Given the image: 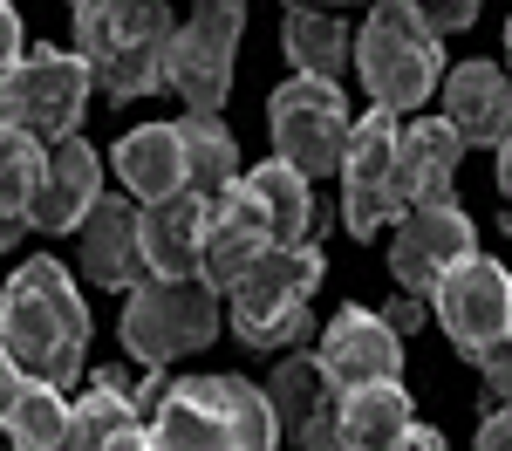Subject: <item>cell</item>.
I'll return each instance as SVG.
<instances>
[{"instance_id": "obj_1", "label": "cell", "mask_w": 512, "mask_h": 451, "mask_svg": "<svg viewBox=\"0 0 512 451\" xmlns=\"http://www.w3.org/2000/svg\"><path fill=\"white\" fill-rule=\"evenodd\" d=\"M0 349L21 363L28 383H55L69 390L82 376V349H89V308H82L76 281L62 274L55 253H35L7 294H0Z\"/></svg>"}, {"instance_id": "obj_2", "label": "cell", "mask_w": 512, "mask_h": 451, "mask_svg": "<svg viewBox=\"0 0 512 451\" xmlns=\"http://www.w3.org/2000/svg\"><path fill=\"white\" fill-rule=\"evenodd\" d=\"M144 431H151V451H280V424L267 390L233 376V369L164 383Z\"/></svg>"}, {"instance_id": "obj_3", "label": "cell", "mask_w": 512, "mask_h": 451, "mask_svg": "<svg viewBox=\"0 0 512 451\" xmlns=\"http://www.w3.org/2000/svg\"><path fill=\"white\" fill-rule=\"evenodd\" d=\"M76 7V55L89 62V89L110 103H137L164 89V41L171 0H69Z\"/></svg>"}, {"instance_id": "obj_4", "label": "cell", "mask_w": 512, "mask_h": 451, "mask_svg": "<svg viewBox=\"0 0 512 451\" xmlns=\"http://www.w3.org/2000/svg\"><path fill=\"white\" fill-rule=\"evenodd\" d=\"M321 274H328V260H321L315 240L267 246V253L226 287V301H233V335L246 349H294L301 335H315L308 301H315Z\"/></svg>"}, {"instance_id": "obj_5", "label": "cell", "mask_w": 512, "mask_h": 451, "mask_svg": "<svg viewBox=\"0 0 512 451\" xmlns=\"http://www.w3.org/2000/svg\"><path fill=\"white\" fill-rule=\"evenodd\" d=\"M355 76L376 96V110H417L431 103L444 76V48L437 28L417 14V0H376L362 35H355Z\"/></svg>"}, {"instance_id": "obj_6", "label": "cell", "mask_w": 512, "mask_h": 451, "mask_svg": "<svg viewBox=\"0 0 512 451\" xmlns=\"http://www.w3.org/2000/svg\"><path fill=\"white\" fill-rule=\"evenodd\" d=\"M246 35V0H192V21L164 41V82L192 117H219L233 96V48Z\"/></svg>"}, {"instance_id": "obj_7", "label": "cell", "mask_w": 512, "mask_h": 451, "mask_svg": "<svg viewBox=\"0 0 512 451\" xmlns=\"http://www.w3.org/2000/svg\"><path fill=\"white\" fill-rule=\"evenodd\" d=\"M267 130H274V158L294 164L301 178H321V171H342L349 158V96L342 82L328 76H287L267 103Z\"/></svg>"}, {"instance_id": "obj_8", "label": "cell", "mask_w": 512, "mask_h": 451, "mask_svg": "<svg viewBox=\"0 0 512 451\" xmlns=\"http://www.w3.org/2000/svg\"><path fill=\"white\" fill-rule=\"evenodd\" d=\"M219 335V294L198 281H137L130 287V308H123V349L137 356V363H178V356H192Z\"/></svg>"}, {"instance_id": "obj_9", "label": "cell", "mask_w": 512, "mask_h": 451, "mask_svg": "<svg viewBox=\"0 0 512 451\" xmlns=\"http://www.w3.org/2000/svg\"><path fill=\"white\" fill-rule=\"evenodd\" d=\"M82 103H89V62L69 55V48H28L7 82H0V123H14V130H28L41 144H62V137H76L82 123Z\"/></svg>"}, {"instance_id": "obj_10", "label": "cell", "mask_w": 512, "mask_h": 451, "mask_svg": "<svg viewBox=\"0 0 512 451\" xmlns=\"http://www.w3.org/2000/svg\"><path fill=\"white\" fill-rule=\"evenodd\" d=\"M437 322L458 342V356H478L485 342H499L512 328V274L492 253H465L458 267H444L431 287Z\"/></svg>"}, {"instance_id": "obj_11", "label": "cell", "mask_w": 512, "mask_h": 451, "mask_svg": "<svg viewBox=\"0 0 512 451\" xmlns=\"http://www.w3.org/2000/svg\"><path fill=\"white\" fill-rule=\"evenodd\" d=\"M342 219L355 240H376L396 219V117H355L349 158H342Z\"/></svg>"}, {"instance_id": "obj_12", "label": "cell", "mask_w": 512, "mask_h": 451, "mask_svg": "<svg viewBox=\"0 0 512 451\" xmlns=\"http://www.w3.org/2000/svg\"><path fill=\"white\" fill-rule=\"evenodd\" d=\"M390 274L403 281V294H431L444 267H458L465 253H478V226L465 219V205H410L390 219Z\"/></svg>"}, {"instance_id": "obj_13", "label": "cell", "mask_w": 512, "mask_h": 451, "mask_svg": "<svg viewBox=\"0 0 512 451\" xmlns=\"http://www.w3.org/2000/svg\"><path fill=\"white\" fill-rule=\"evenodd\" d=\"M321 383L342 397L355 383H376V376H403V335H396L376 308H335V322L321 328V349H315Z\"/></svg>"}, {"instance_id": "obj_14", "label": "cell", "mask_w": 512, "mask_h": 451, "mask_svg": "<svg viewBox=\"0 0 512 451\" xmlns=\"http://www.w3.org/2000/svg\"><path fill=\"white\" fill-rule=\"evenodd\" d=\"M274 246V226H267V212L253 205L246 185H226L219 199H205V246H198V281L212 287H233L260 253Z\"/></svg>"}, {"instance_id": "obj_15", "label": "cell", "mask_w": 512, "mask_h": 451, "mask_svg": "<svg viewBox=\"0 0 512 451\" xmlns=\"http://www.w3.org/2000/svg\"><path fill=\"white\" fill-rule=\"evenodd\" d=\"M96 199H103V158H96V144L62 137V144H48V171H41V185H35L28 226H41V233H76Z\"/></svg>"}, {"instance_id": "obj_16", "label": "cell", "mask_w": 512, "mask_h": 451, "mask_svg": "<svg viewBox=\"0 0 512 451\" xmlns=\"http://www.w3.org/2000/svg\"><path fill=\"white\" fill-rule=\"evenodd\" d=\"M444 123L465 137V151H499L512 137V76L499 62H458L444 76Z\"/></svg>"}, {"instance_id": "obj_17", "label": "cell", "mask_w": 512, "mask_h": 451, "mask_svg": "<svg viewBox=\"0 0 512 451\" xmlns=\"http://www.w3.org/2000/svg\"><path fill=\"white\" fill-rule=\"evenodd\" d=\"M458 158H465V137L444 117H417L410 130H396V212L451 199Z\"/></svg>"}, {"instance_id": "obj_18", "label": "cell", "mask_w": 512, "mask_h": 451, "mask_svg": "<svg viewBox=\"0 0 512 451\" xmlns=\"http://www.w3.org/2000/svg\"><path fill=\"white\" fill-rule=\"evenodd\" d=\"M137 240H144V267L158 281H192L198 246H205V199L198 192H171L137 212Z\"/></svg>"}, {"instance_id": "obj_19", "label": "cell", "mask_w": 512, "mask_h": 451, "mask_svg": "<svg viewBox=\"0 0 512 451\" xmlns=\"http://www.w3.org/2000/svg\"><path fill=\"white\" fill-rule=\"evenodd\" d=\"M76 233H82V281H96V287L151 281V267H144V240H137V212H130L123 199H96Z\"/></svg>"}, {"instance_id": "obj_20", "label": "cell", "mask_w": 512, "mask_h": 451, "mask_svg": "<svg viewBox=\"0 0 512 451\" xmlns=\"http://www.w3.org/2000/svg\"><path fill=\"white\" fill-rule=\"evenodd\" d=\"M410 390L396 376H376V383H355L335 397V431L349 451H390L403 431H410Z\"/></svg>"}, {"instance_id": "obj_21", "label": "cell", "mask_w": 512, "mask_h": 451, "mask_svg": "<svg viewBox=\"0 0 512 451\" xmlns=\"http://www.w3.org/2000/svg\"><path fill=\"white\" fill-rule=\"evenodd\" d=\"M110 164H117V178L144 205L185 192V151H178V130H171V123H144V130H130Z\"/></svg>"}, {"instance_id": "obj_22", "label": "cell", "mask_w": 512, "mask_h": 451, "mask_svg": "<svg viewBox=\"0 0 512 451\" xmlns=\"http://www.w3.org/2000/svg\"><path fill=\"white\" fill-rule=\"evenodd\" d=\"M280 41H287V62H294V76H342L355 62V35L342 28V14H328V7H294L287 21H280Z\"/></svg>"}, {"instance_id": "obj_23", "label": "cell", "mask_w": 512, "mask_h": 451, "mask_svg": "<svg viewBox=\"0 0 512 451\" xmlns=\"http://www.w3.org/2000/svg\"><path fill=\"white\" fill-rule=\"evenodd\" d=\"M178 151H185V192L219 199L226 185H239V144L219 117H178Z\"/></svg>"}, {"instance_id": "obj_24", "label": "cell", "mask_w": 512, "mask_h": 451, "mask_svg": "<svg viewBox=\"0 0 512 451\" xmlns=\"http://www.w3.org/2000/svg\"><path fill=\"white\" fill-rule=\"evenodd\" d=\"M239 185H246V192H253V205L267 212V226H274V246L308 240V219H315V199H308V178H301L294 164L267 158L260 171H239Z\"/></svg>"}, {"instance_id": "obj_25", "label": "cell", "mask_w": 512, "mask_h": 451, "mask_svg": "<svg viewBox=\"0 0 512 451\" xmlns=\"http://www.w3.org/2000/svg\"><path fill=\"white\" fill-rule=\"evenodd\" d=\"M123 424H137V404H130V383L117 369H103L89 383V397L69 404V431H62V451H103Z\"/></svg>"}, {"instance_id": "obj_26", "label": "cell", "mask_w": 512, "mask_h": 451, "mask_svg": "<svg viewBox=\"0 0 512 451\" xmlns=\"http://www.w3.org/2000/svg\"><path fill=\"white\" fill-rule=\"evenodd\" d=\"M7 445L14 451H62V431H69V404L55 383H21V397L7 404Z\"/></svg>"}, {"instance_id": "obj_27", "label": "cell", "mask_w": 512, "mask_h": 451, "mask_svg": "<svg viewBox=\"0 0 512 451\" xmlns=\"http://www.w3.org/2000/svg\"><path fill=\"white\" fill-rule=\"evenodd\" d=\"M41 171H48V144L28 137V130H14V123H0V212H7V219L28 226Z\"/></svg>"}, {"instance_id": "obj_28", "label": "cell", "mask_w": 512, "mask_h": 451, "mask_svg": "<svg viewBox=\"0 0 512 451\" xmlns=\"http://www.w3.org/2000/svg\"><path fill=\"white\" fill-rule=\"evenodd\" d=\"M321 397H328V383H321L315 356H287V363L274 369V383H267V404H274L280 438L301 445V431H308V417L321 410Z\"/></svg>"}, {"instance_id": "obj_29", "label": "cell", "mask_w": 512, "mask_h": 451, "mask_svg": "<svg viewBox=\"0 0 512 451\" xmlns=\"http://www.w3.org/2000/svg\"><path fill=\"white\" fill-rule=\"evenodd\" d=\"M472 363L485 369V404H492V397L506 404V397H512V328L499 335V342H485V349H478Z\"/></svg>"}, {"instance_id": "obj_30", "label": "cell", "mask_w": 512, "mask_h": 451, "mask_svg": "<svg viewBox=\"0 0 512 451\" xmlns=\"http://www.w3.org/2000/svg\"><path fill=\"white\" fill-rule=\"evenodd\" d=\"M417 14L431 21L437 35H458V28H472V21H478V0H417Z\"/></svg>"}, {"instance_id": "obj_31", "label": "cell", "mask_w": 512, "mask_h": 451, "mask_svg": "<svg viewBox=\"0 0 512 451\" xmlns=\"http://www.w3.org/2000/svg\"><path fill=\"white\" fill-rule=\"evenodd\" d=\"M301 445H308V451H349V445H342V431H335V390H328V397H321V410L308 417Z\"/></svg>"}, {"instance_id": "obj_32", "label": "cell", "mask_w": 512, "mask_h": 451, "mask_svg": "<svg viewBox=\"0 0 512 451\" xmlns=\"http://www.w3.org/2000/svg\"><path fill=\"white\" fill-rule=\"evenodd\" d=\"M478 451H512V397L499 410L485 404V424H478Z\"/></svg>"}, {"instance_id": "obj_33", "label": "cell", "mask_w": 512, "mask_h": 451, "mask_svg": "<svg viewBox=\"0 0 512 451\" xmlns=\"http://www.w3.org/2000/svg\"><path fill=\"white\" fill-rule=\"evenodd\" d=\"M21 62V14L0 0V82H7V69Z\"/></svg>"}, {"instance_id": "obj_34", "label": "cell", "mask_w": 512, "mask_h": 451, "mask_svg": "<svg viewBox=\"0 0 512 451\" xmlns=\"http://www.w3.org/2000/svg\"><path fill=\"white\" fill-rule=\"evenodd\" d=\"M21 383H28V376H21V363H14V356L0 349V417H7V404L21 397Z\"/></svg>"}, {"instance_id": "obj_35", "label": "cell", "mask_w": 512, "mask_h": 451, "mask_svg": "<svg viewBox=\"0 0 512 451\" xmlns=\"http://www.w3.org/2000/svg\"><path fill=\"white\" fill-rule=\"evenodd\" d=\"M383 322H390L396 335H410V328L424 322V308H417V294H410V301H390V308H383Z\"/></svg>"}, {"instance_id": "obj_36", "label": "cell", "mask_w": 512, "mask_h": 451, "mask_svg": "<svg viewBox=\"0 0 512 451\" xmlns=\"http://www.w3.org/2000/svg\"><path fill=\"white\" fill-rule=\"evenodd\" d=\"M390 451H444V438H437L431 424H410V431H403V438H396Z\"/></svg>"}, {"instance_id": "obj_37", "label": "cell", "mask_w": 512, "mask_h": 451, "mask_svg": "<svg viewBox=\"0 0 512 451\" xmlns=\"http://www.w3.org/2000/svg\"><path fill=\"white\" fill-rule=\"evenodd\" d=\"M103 451H151V431H144V417H137V424H123V431H117V438H110Z\"/></svg>"}, {"instance_id": "obj_38", "label": "cell", "mask_w": 512, "mask_h": 451, "mask_svg": "<svg viewBox=\"0 0 512 451\" xmlns=\"http://www.w3.org/2000/svg\"><path fill=\"white\" fill-rule=\"evenodd\" d=\"M21 233H28V226H21V219H7V212H0V253H7V246L21 240Z\"/></svg>"}, {"instance_id": "obj_39", "label": "cell", "mask_w": 512, "mask_h": 451, "mask_svg": "<svg viewBox=\"0 0 512 451\" xmlns=\"http://www.w3.org/2000/svg\"><path fill=\"white\" fill-rule=\"evenodd\" d=\"M499 185H506V199H512V137L499 144Z\"/></svg>"}, {"instance_id": "obj_40", "label": "cell", "mask_w": 512, "mask_h": 451, "mask_svg": "<svg viewBox=\"0 0 512 451\" xmlns=\"http://www.w3.org/2000/svg\"><path fill=\"white\" fill-rule=\"evenodd\" d=\"M308 7H328L335 14V7H376V0H308Z\"/></svg>"}, {"instance_id": "obj_41", "label": "cell", "mask_w": 512, "mask_h": 451, "mask_svg": "<svg viewBox=\"0 0 512 451\" xmlns=\"http://www.w3.org/2000/svg\"><path fill=\"white\" fill-rule=\"evenodd\" d=\"M499 233H512V212H506V219H499Z\"/></svg>"}, {"instance_id": "obj_42", "label": "cell", "mask_w": 512, "mask_h": 451, "mask_svg": "<svg viewBox=\"0 0 512 451\" xmlns=\"http://www.w3.org/2000/svg\"><path fill=\"white\" fill-rule=\"evenodd\" d=\"M506 55H512V21H506Z\"/></svg>"}]
</instances>
